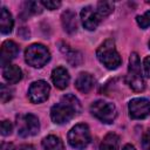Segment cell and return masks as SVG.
Segmentation results:
<instances>
[{"label": "cell", "instance_id": "9a60e30c", "mask_svg": "<svg viewBox=\"0 0 150 150\" xmlns=\"http://www.w3.org/2000/svg\"><path fill=\"white\" fill-rule=\"evenodd\" d=\"M2 75L9 84H15L22 79V70L15 64H7L4 67Z\"/></svg>", "mask_w": 150, "mask_h": 150}, {"label": "cell", "instance_id": "5b68a950", "mask_svg": "<svg viewBox=\"0 0 150 150\" xmlns=\"http://www.w3.org/2000/svg\"><path fill=\"white\" fill-rule=\"evenodd\" d=\"M68 142L70 146L77 150L87 148V145L90 143V131L88 125L84 123H79L73 127L68 132Z\"/></svg>", "mask_w": 150, "mask_h": 150}, {"label": "cell", "instance_id": "5bb4252c", "mask_svg": "<svg viewBox=\"0 0 150 150\" xmlns=\"http://www.w3.org/2000/svg\"><path fill=\"white\" fill-rule=\"evenodd\" d=\"M75 87L79 91L87 94L94 87V77L89 73H80L75 80Z\"/></svg>", "mask_w": 150, "mask_h": 150}, {"label": "cell", "instance_id": "f1b7e54d", "mask_svg": "<svg viewBox=\"0 0 150 150\" xmlns=\"http://www.w3.org/2000/svg\"><path fill=\"white\" fill-rule=\"evenodd\" d=\"M122 150H136V148H135L132 144H125Z\"/></svg>", "mask_w": 150, "mask_h": 150}, {"label": "cell", "instance_id": "44dd1931", "mask_svg": "<svg viewBox=\"0 0 150 150\" xmlns=\"http://www.w3.org/2000/svg\"><path fill=\"white\" fill-rule=\"evenodd\" d=\"M0 96H1V102L6 103L7 101H9L13 97V89L2 83L0 86Z\"/></svg>", "mask_w": 150, "mask_h": 150}, {"label": "cell", "instance_id": "8fae6325", "mask_svg": "<svg viewBox=\"0 0 150 150\" xmlns=\"http://www.w3.org/2000/svg\"><path fill=\"white\" fill-rule=\"evenodd\" d=\"M18 54H19V46L12 40L5 41L1 46V66L6 67L7 64H9L11 60H13Z\"/></svg>", "mask_w": 150, "mask_h": 150}, {"label": "cell", "instance_id": "cb8c5ba5", "mask_svg": "<svg viewBox=\"0 0 150 150\" xmlns=\"http://www.w3.org/2000/svg\"><path fill=\"white\" fill-rule=\"evenodd\" d=\"M41 5H42L43 7L50 9V11H53V9L59 8V7L61 6V2H60V1H50V0H47V1H46V0H42V1H41Z\"/></svg>", "mask_w": 150, "mask_h": 150}, {"label": "cell", "instance_id": "6da1fadb", "mask_svg": "<svg viewBox=\"0 0 150 150\" xmlns=\"http://www.w3.org/2000/svg\"><path fill=\"white\" fill-rule=\"evenodd\" d=\"M81 112V103L73 94L62 96L61 101L54 104L50 109V118L56 124L69 122L76 114Z\"/></svg>", "mask_w": 150, "mask_h": 150}, {"label": "cell", "instance_id": "2e32d148", "mask_svg": "<svg viewBox=\"0 0 150 150\" xmlns=\"http://www.w3.org/2000/svg\"><path fill=\"white\" fill-rule=\"evenodd\" d=\"M14 26V20L12 14L6 7L1 8V14H0V30L2 34H9L13 29Z\"/></svg>", "mask_w": 150, "mask_h": 150}, {"label": "cell", "instance_id": "3957f363", "mask_svg": "<svg viewBox=\"0 0 150 150\" xmlns=\"http://www.w3.org/2000/svg\"><path fill=\"white\" fill-rule=\"evenodd\" d=\"M125 81L128 86L136 93H141L145 89V81L142 74L139 56L135 52L131 53L130 59H129V68H128Z\"/></svg>", "mask_w": 150, "mask_h": 150}, {"label": "cell", "instance_id": "7a4b0ae2", "mask_svg": "<svg viewBox=\"0 0 150 150\" xmlns=\"http://www.w3.org/2000/svg\"><path fill=\"white\" fill-rule=\"evenodd\" d=\"M96 56L98 61L108 69H116L121 66L122 59L116 50L115 42L111 39L105 40L96 50Z\"/></svg>", "mask_w": 150, "mask_h": 150}, {"label": "cell", "instance_id": "d6986e66", "mask_svg": "<svg viewBox=\"0 0 150 150\" xmlns=\"http://www.w3.org/2000/svg\"><path fill=\"white\" fill-rule=\"evenodd\" d=\"M60 48H61V50L63 52V54L66 55L68 62H69L71 66L76 67V66H79V64L82 62V54H81V53H79V52H76V50H73V49H70L68 46H64V45H63L62 47H60Z\"/></svg>", "mask_w": 150, "mask_h": 150}, {"label": "cell", "instance_id": "7c38bea8", "mask_svg": "<svg viewBox=\"0 0 150 150\" xmlns=\"http://www.w3.org/2000/svg\"><path fill=\"white\" fill-rule=\"evenodd\" d=\"M69 74L66 68L63 67H56L52 71V81L54 86L59 89H64L69 84Z\"/></svg>", "mask_w": 150, "mask_h": 150}, {"label": "cell", "instance_id": "e0dca14e", "mask_svg": "<svg viewBox=\"0 0 150 150\" xmlns=\"http://www.w3.org/2000/svg\"><path fill=\"white\" fill-rule=\"evenodd\" d=\"M43 150H64L63 142L55 135H49L42 139Z\"/></svg>", "mask_w": 150, "mask_h": 150}, {"label": "cell", "instance_id": "4fadbf2b", "mask_svg": "<svg viewBox=\"0 0 150 150\" xmlns=\"http://www.w3.org/2000/svg\"><path fill=\"white\" fill-rule=\"evenodd\" d=\"M61 22H62V27L63 29L69 33L73 34L74 32H76L77 29V20H76V14L75 12L67 9L62 13L61 15Z\"/></svg>", "mask_w": 150, "mask_h": 150}, {"label": "cell", "instance_id": "277c9868", "mask_svg": "<svg viewBox=\"0 0 150 150\" xmlns=\"http://www.w3.org/2000/svg\"><path fill=\"white\" fill-rule=\"evenodd\" d=\"M25 60L29 66L41 68L50 60L49 49L41 43H33L26 49Z\"/></svg>", "mask_w": 150, "mask_h": 150}, {"label": "cell", "instance_id": "8992f818", "mask_svg": "<svg viewBox=\"0 0 150 150\" xmlns=\"http://www.w3.org/2000/svg\"><path fill=\"white\" fill-rule=\"evenodd\" d=\"M90 112L103 123H112L117 116L116 107L107 101L98 100L90 105Z\"/></svg>", "mask_w": 150, "mask_h": 150}, {"label": "cell", "instance_id": "83f0119b", "mask_svg": "<svg viewBox=\"0 0 150 150\" xmlns=\"http://www.w3.org/2000/svg\"><path fill=\"white\" fill-rule=\"evenodd\" d=\"M1 150H12V144L4 142V143L1 144Z\"/></svg>", "mask_w": 150, "mask_h": 150}, {"label": "cell", "instance_id": "30bf717a", "mask_svg": "<svg viewBox=\"0 0 150 150\" xmlns=\"http://www.w3.org/2000/svg\"><path fill=\"white\" fill-rule=\"evenodd\" d=\"M81 21L84 28H87L88 30H94L97 28V26L100 25L102 18L100 16V14L97 13L96 9H94L90 6H87L84 8H82L81 11Z\"/></svg>", "mask_w": 150, "mask_h": 150}, {"label": "cell", "instance_id": "603a6c76", "mask_svg": "<svg viewBox=\"0 0 150 150\" xmlns=\"http://www.w3.org/2000/svg\"><path fill=\"white\" fill-rule=\"evenodd\" d=\"M12 131H13V124L7 120L2 121L1 122V135L2 136H8V135L12 134Z\"/></svg>", "mask_w": 150, "mask_h": 150}, {"label": "cell", "instance_id": "ffe728a7", "mask_svg": "<svg viewBox=\"0 0 150 150\" xmlns=\"http://www.w3.org/2000/svg\"><path fill=\"white\" fill-rule=\"evenodd\" d=\"M96 11L100 14V16L103 19V18H105L109 14L112 13V11H114V2H111V1H100V2H97Z\"/></svg>", "mask_w": 150, "mask_h": 150}, {"label": "cell", "instance_id": "ac0fdd59", "mask_svg": "<svg viewBox=\"0 0 150 150\" xmlns=\"http://www.w3.org/2000/svg\"><path fill=\"white\" fill-rule=\"evenodd\" d=\"M118 145L120 137L114 132H109L104 136L103 141L101 142L100 150H118Z\"/></svg>", "mask_w": 150, "mask_h": 150}, {"label": "cell", "instance_id": "52a82bcc", "mask_svg": "<svg viewBox=\"0 0 150 150\" xmlns=\"http://www.w3.org/2000/svg\"><path fill=\"white\" fill-rule=\"evenodd\" d=\"M16 127H18V134L21 137L34 136L40 130L39 120L33 114H26V115L18 116V118H16Z\"/></svg>", "mask_w": 150, "mask_h": 150}, {"label": "cell", "instance_id": "4316f807", "mask_svg": "<svg viewBox=\"0 0 150 150\" xmlns=\"http://www.w3.org/2000/svg\"><path fill=\"white\" fill-rule=\"evenodd\" d=\"M15 150H35L32 144H21L15 148Z\"/></svg>", "mask_w": 150, "mask_h": 150}, {"label": "cell", "instance_id": "9c48e42d", "mask_svg": "<svg viewBox=\"0 0 150 150\" xmlns=\"http://www.w3.org/2000/svg\"><path fill=\"white\" fill-rule=\"evenodd\" d=\"M49 91H50L49 84L43 80H39V81L33 82L29 86L28 97H29L30 102H33V103H41L48 98Z\"/></svg>", "mask_w": 150, "mask_h": 150}, {"label": "cell", "instance_id": "d4e9b609", "mask_svg": "<svg viewBox=\"0 0 150 150\" xmlns=\"http://www.w3.org/2000/svg\"><path fill=\"white\" fill-rule=\"evenodd\" d=\"M142 146L144 150H150V129L145 131L142 137Z\"/></svg>", "mask_w": 150, "mask_h": 150}, {"label": "cell", "instance_id": "ba28073f", "mask_svg": "<svg viewBox=\"0 0 150 150\" xmlns=\"http://www.w3.org/2000/svg\"><path fill=\"white\" fill-rule=\"evenodd\" d=\"M129 115L134 120H142L150 115V101L143 97L132 98L128 105Z\"/></svg>", "mask_w": 150, "mask_h": 150}, {"label": "cell", "instance_id": "484cf974", "mask_svg": "<svg viewBox=\"0 0 150 150\" xmlns=\"http://www.w3.org/2000/svg\"><path fill=\"white\" fill-rule=\"evenodd\" d=\"M143 68H144V74L150 77V56L144 57L143 60Z\"/></svg>", "mask_w": 150, "mask_h": 150}, {"label": "cell", "instance_id": "f546056e", "mask_svg": "<svg viewBox=\"0 0 150 150\" xmlns=\"http://www.w3.org/2000/svg\"><path fill=\"white\" fill-rule=\"evenodd\" d=\"M149 47H150V42H149Z\"/></svg>", "mask_w": 150, "mask_h": 150}, {"label": "cell", "instance_id": "7402d4cb", "mask_svg": "<svg viewBox=\"0 0 150 150\" xmlns=\"http://www.w3.org/2000/svg\"><path fill=\"white\" fill-rule=\"evenodd\" d=\"M136 21H137L138 26H139L141 28H143V29L150 27V11L145 12V13L142 14V15H138V16L136 18Z\"/></svg>", "mask_w": 150, "mask_h": 150}]
</instances>
